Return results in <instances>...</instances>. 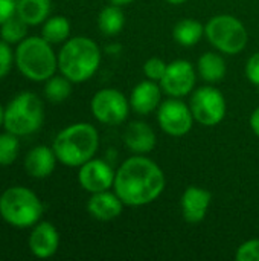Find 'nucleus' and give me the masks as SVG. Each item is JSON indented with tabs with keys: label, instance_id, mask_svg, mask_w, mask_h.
<instances>
[{
	"label": "nucleus",
	"instance_id": "1",
	"mask_svg": "<svg viewBox=\"0 0 259 261\" xmlns=\"http://www.w3.org/2000/svg\"><path fill=\"white\" fill-rule=\"evenodd\" d=\"M165 185L163 170L147 154H134L118 168L113 188L125 206H145L162 196Z\"/></svg>",
	"mask_w": 259,
	"mask_h": 261
},
{
	"label": "nucleus",
	"instance_id": "2",
	"mask_svg": "<svg viewBox=\"0 0 259 261\" xmlns=\"http://www.w3.org/2000/svg\"><path fill=\"white\" fill-rule=\"evenodd\" d=\"M58 161L66 167H81L99 148V133L89 122H76L63 128L52 145Z\"/></svg>",
	"mask_w": 259,
	"mask_h": 261
},
{
	"label": "nucleus",
	"instance_id": "3",
	"mask_svg": "<svg viewBox=\"0 0 259 261\" xmlns=\"http://www.w3.org/2000/svg\"><path fill=\"white\" fill-rule=\"evenodd\" d=\"M101 64V49L89 37H73L58 54V69L72 83L90 80Z\"/></svg>",
	"mask_w": 259,
	"mask_h": 261
},
{
	"label": "nucleus",
	"instance_id": "4",
	"mask_svg": "<svg viewBox=\"0 0 259 261\" xmlns=\"http://www.w3.org/2000/svg\"><path fill=\"white\" fill-rule=\"evenodd\" d=\"M15 63L26 78L32 81H47L55 75L58 57L52 44L43 37H29L20 41L15 50Z\"/></svg>",
	"mask_w": 259,
	"mask_h": 261
},
{
	"label": "nucleus",
	"instance_id": "5",
	"mask_svg": "<svg viewBox=\"0 0 259 261\" xmlns=\"http://www.w3.org/2000/svg\"><path fill=\"white\" fill-rule=\"evenodd\" d=\"M0 216L15 228H29L41 219L43 203L31 190L12 187L0 196Z\"/></svg>",
	"mask_w": 259,
	"mask_h": 261
},
{
	"label": "nucleus",
	"instance_id": "6",
	"mask_svg": "<svg viewBox=\"0 0 259 261\" xmlns=\"http://www.w3.org/2000/svg\"><path fill=\"white\" fill-rule=\"evenodd\" d=\"M205 37L220 54L224 55L241 54L249 41L246 26L240 18L231 14L214 15L205 24Z\"/></svg>",
	"mask_w": 259,
	"mask_h": 261
},
{
	"label": "nucleus",
	"instance_id": "7",
	"mask_svg": "<svg viewBox=\"0 0 259 261\" xmlns=\"http://www.w3.org/2000/svg\"><path fill=\"white\" fill-rule=\"evenodd\" d=\"M44 119V109L41 99L31 92L17 95L5 110L3 125L6 132L17 136L35 133Z\"/></svg>",
	"mask_w": 259,
	"mask_h": 261
},
{
	"label": "nucleus",
	"instance_id": "8",
	"mask_svg": "<svg viewBox=\"0 0 259 261\" xmlns=\"http://www.w3.org/2000/svg\"><path fill=\"white\" fill-rule=\"evenodd\" d=\"M189 107L194 119L205 127L218 125L224 119L227 110L224 95L211 84L198 87L191 93Z\"/></svg>",
	"mask_w": 259,
	"mask_h": 261
},
{
	"label": "nucleus",
	"instance_id": "9",
	"mask_svg": "<svg viewBox=\"0 0 259 261\" xmlns=\"http://www.w3.org/2000/svg\"><path fill=\"white\" fill-rule=\"evenodd\" d=\"M93 116L105 125H121L130 113V99L118 89H102L92 98Z\"/></svg>",
	"mask_w": 259,
	"mask_h": 261
},
{
	"label": "nucleus",
	"instance_id": "10",
	"mask_svg": "<svg viewBox=\"0 0 259 261\" xmlns=\"http://www.w3.org/2000/svg\"><path fill=\"white\" fill-rule=\"evenodd\" d=\"M157 122L160 128L174 138L188 135L195 122L191 107L182 101V98H171L162 101L157 109Z\"/></svg>",
	"mask_w": 259,
	"mask_h": 261
},
{
	"label": "nucleus",
	"instance_id": "11",
	"mask_svg": "<svg viewBox=\"0 0 259 261\" xmlns=\"http://www.w3.org/2000/svg\"><path fill=\"white\" fill-rule=\"evenodd\" d=\"M197 70L188 60H174L168 63L166 72L160 80L162 90L171 98H183L195 90Z\"/></svg>",
	"mask_w": 259,
	"mask_h": 261
},
{
	"label": "nucleus",
	"instance_id": "12",
	"mask_svg": "<svg viewBox=\"0 0 259 261\" xmlns=\"http://www.w3.org/2000/svg\"><path fill=\"white\" fill-rule=\"evenodd\" d=\"M114 176L116 171L111 168L108 162L92 158L79 167L78 182L87 193L95 194L113 188Z\"/></svg>",
	"mask_w": 259,
	"mask_h": 261
},
{
	"label": "nucleus",
	"instance_id": "13",
	"mask_svg": "<svg viewBox=\"0 0 259 261\" xmlns=\"http://www.w3.org/2000/svg\"><path fill=\"white\" fill-rule=\"evenodd\" d=\"M211 200H212V194L208 190L195 185L188 187L180 199V210L185 222H188L189 225L202 223L206 219L208 210L211 206Z\"/></svg>",
	"mask_w": 259,
	"mask_h": 261
},
{
	"label": "nucleus",
	"instance_id": "14",
	"mask_svg": "<svg viewBox=\"0 0 259 261\" xmlns=\"http://www.w3.org/2000/svg\"><path fill=\"white\" fill-rule=\"evenodd\" d=\"M162 104V87L157 84V81L153 80H143L139 84L134 86L130 95V106L131 110L137 115H150L154 110L159 109Z\"/></svg>",
	"mask_w": 259,
	"mask_h": 261
},
{
	"label": "nucleus",
	"instance_id": "15",
	"mask_svg": "<svg viewBox=\"0 0 259 261\" xmlns=\"http://www.w3.org/2000/svg\"><path fill=\"white\" fill-rule=\"evenodd\" d=\"M60 246V234L49 222L35 225L29 236V249L37 258H50Z\"/></svg>",
	"mask_w": 259,
	"mask_h": 261
},
{
	"label": "nucleus",
	"instance_id": "16",
	"mask_svg": "<svg viewBox=\"0 0 259 261\" xmlns=\"http://www.w3.org/2000/svg\"><path fill=\"white\" fill-rule=\"evenodd\" d=\"M124 142L133 154H148L156 148L157 136L150 124L143 121H134L125 128Z\"/></svg>",
	"mask_w": 259,
	"mask_h": 261
},
{
	"label": "nucleus",
	"instance_id": "17",
	"mask_svg": "<svg viewBox=\"0 0 259 261\" xmlns=\"http://www.w3.org/2000/svg\"><path fill=\"white\" fill-rule=\"evenodd\" d=\"M124 202L116 193H111L110 190L95 193L87 202V211L89 214L99 220V222H110L118 219L124 211Z\"/></svg>",
	"mask_w": 259,
	"mask_h": 261
},
{
	"label": "nucleus",
	"instance_id": "18",
	"mask_svg": "<svg viewBox=\"0 0 259 261\" xmlns=\"http://www.w3.org/2000/svg\"><path fill=\"white\" fill-rule=\"evenodd\" d=\"M56 161L58 158L53 148L46 147V145H38L26 154L24 168L29 176L35 179H44L53 173Z\"/></svg>",
	"mask_w": 259,
	"mask_h": 261
},
{
	"label": "nucleus",
	"instance_id": "19",
	"mask_svg": "<svg viewBox=\"0 0 259 261\" xmlns=\"http://www.w3.org/2000/svg\"><path fill=\"white\" fill-rule=\"evenodd\" d=\"M197 72L208 84H215L224 80L227 67L224 58L218 52H205L197 61Z\"/></svg>",
	"mask_w": 259,
	"mask_h": 261
},
{
	"label": "nucleus",
	"instance_id": "20",
	"mask_svg": "<svg viewBox=\"0 0 259 261\" xmlns=\"http://www.w3.org/2000/svg\"><path fill=\"white\" fill-rule=\"evenodd\" d=\"M205 35V26L194 18H183L176 23L172 29V37L177 44L183 47L195 46Z\"/></svg>",
	"mask_w": 259,
	"mask_h": 261
},
{
	"label": "nucleus",
	"instance_id": "21",
	"mask_svg": "<svg viewBox=\"0 0 259 261\" xmlns=\"http://www.w3.org/2000/svg\"><path fill=\"white\" fill-rule=\"evenodd\" d=\"M17 14L27 24H40L50 14V0H17Z\"/></svg>",
	"mask_w": 259,
	"mask_h": 261
},
{
	"label": "nucleus",
	"instance_id": "22",
	"mask_svg": "<svg viewBox=\"0 0 259 261\" xmlns=\"http://www.w3.org/2000/svg\"><path fill=\"white\" fill-rule=\"evenodd\" d=\"M98 26L101 32L107 37H114L121 34V31L125 26V15L121 6H116L111 3L105 6L98 15Z\"/></svg>",
	"mask_w": 259,
	"mask_h": 261
},
{
	"label": "nucleus",
	"instance_id": "23",
	"mask_svg": "<svg viewBox=\"0 0 259 261\" xmlns=\"http://www.w3.org/2000/svg\"><path fill=\"white\" fill-rule=\"evenodd\" d=\"M70 35V21L63 15L50 17L44 21L41 29V37L50 44L63 43Z\"/></svg>",
	"mask_w": 259,
	"mask_h": 261
},
{
	"label": "nucleus",
	"instance_id": "24",
	"mask_svg": "<svg viewBox=\"0 0 259 261\" xmlns=\"http://www.w3.org/2000/svg\"><path fill=\"white\" fill-rule=\"evenodd\" d=\"M72 93V81L69 78H66L64 75L61 76H50L46 81L44 86V95L47 98V101L53 102V104H60L63 101H66Z\"/></svg>",
	"mask_w": 259,
	"mask_h": 261
},
{
	"label": "nucleus",
	"instance_id": "25",
	"mask_svg": "<svg viewBox=\"0 0 259 261\" xmlns=\"http://www.w3.org/2000/svg\"><path fill=\"white\" fill-rule=\"evenodd\" d=\"M0 29V35L2 40H5L6 43H20L21 40L26 38V32H27V23L15 12L12 17H9L6 21H3Z\"/></svg>",
	"mask_w": 259,
	"mask_h": 261
},
{
	"label": "nucleus",
	"instance_id": "26",
	"mask_svg": "<svg viewBox=\"0 0 259 261\" xmlns=\"http://www.w3.org/2000/svg\"><path fill=\"white\" fill-rule=\"evenodd\" d=\"M18 156V139L14 133L0 135V167H8Z\"/></svg>",
	"mask_w": 259,
	"mask_h": 261
},
{
	"label": "nucleus",
	"instance_id": "27",
	"mask_svg": "<svg viewBox=\"0 0 259 261\" xmlns=\"http://www.w3.org/2000/svg\"><path fill=\"white\" fill-rule=\"evenodd\" d=\"M166 66H168V63H165L162 58H157V57L148 58L143 63V75L148 80L160 83V80L163 78V75L166 72Z\"/></svg>",
	"mask_w": 259,
	"mask_h": 261
},
{
	"label": "nucleus",
	"instance_id": "28",
	"mask_svg": "<svg viewBox=\"0 0 259 261\" xmlns=\"http://www.w3.org/2000/svg\"><path fill=\"white\" fill-rule=\"evenodd\" d=\"M237 261H259V239L246 240L235 254Z\"/></svg>",
	"mask_w": 259,
	"mask_h": 261
},
{
	"label": "nucleus",
	"instance_id": "29",
	"mask_svg": "<svg viewBox=\"0 0 259 261\" xmlns=\"http://www.w3.org/2000/svg\"><path fill=\"white\" fill-rule=\"evenodd\" d=\"M12 61H14V54L9 47V43H6L5 40H0V78L9 73Z\"/></svg>",
	"mask_w": 259,
	"mask_h": 261
},
{
	"label": "nucleus",
	"instance_id": "30",
	"mask_svg": "<svg viewBox=\"0 0 259 261\" xmlns=\"http://www.w3.org/2000/svg\"><path fill=\"white\" fill-rule=\"evenodd\" d=\"M246 76L247 80L259 87V52H255L246 64Z\"/></svg>",
	"mask_w": 259,
	"mask_h": 261
},
{
	"label": "nucleus",
	"instance_id": "31",
	"mask_svg": "<svg viewBox=\"0 0 259 261\" xmlns=\"http://www.w3.org/2000/svg\"><path fill=\"white\" fill-rule=\"evenodd\" d=\"M17 12V0H0V24Z\"/></svg>",
	"mask_w": 259,
	"mask_h": 261
},
{
	"label": "nucleus",
	"instance_id": "32",
	"mask_svg": "<svg viewBox=\"0 0 259 261\" xmlns=\"http://www.w3.org/2000/svg\"><path fill=\"white\" fill-rule=\"evenodd\" d=\"M250 128H252V132L256 135L259 138V106L252 112V115H250Z\"/></svg>",
	"mask_w": 259,
	"mask_h": 261
},
{
	"label": "nucleus",
	"instance_id": "33",
	"mask_svg": "<svg viewBox=\"0 0 259 261\" xmlns=\"http://www.w3.org/2000/svg\"><path fill=\"white\" fill-rule=\"evenodd\" d=\"M111 5H116V6H127V5H130L131 2H134V0H108Z\"/></svg>",
	"mask_w": 259,
	"mask_h": 261
},
{
	"label": "nucleus",
	"instance_id": "34",
	"mask_svg": "<svg viewBox=\"0 0 259 261\" xmlns=\"http://www.w3.org/2000/svg\"><path fill=\"white\" fill-rule=\"evenodd\" d=\"M165 2H168V3H171V5H183V3L188 2V0H165Z\"/></svg>",
	"mask_w": 259,
	"mask_h": 261
},
{
	"label": "nucleus",
	"instance_id": "35",
	"mask_svg": "<svg viewBox=\"0 0 259 261\" xmlns=\"http://www.w3.org/2000/svg\"><path fill=\"white\" fill-rule=\"evenodd\" d=\"M3 119H5V110H3L2 106H0V125L3 124Z\"/></svg>",
	"mask_w": 259,
	"mask_h": 261
}]
</instances>
